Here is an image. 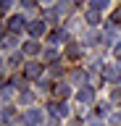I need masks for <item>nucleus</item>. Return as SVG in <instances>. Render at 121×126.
Here are the masks:
<instances>
[{
  "mask_svg": "<svg viewBox=\"0 0 121 126\" xmlns=\"http://www.w3.org/2000/svg\"><path fill=\"white\" fill-rule=\"evenodd\" d=\"M24 53L26 55H37V53H40V45H37V42H26V45H24Z\"/></svg>",
  "mask_w": 121,
  "mask_h": 126,
  "instance_id": "nucleus-7",
  "label": "nucleus"
},
{
  "mask_svg": "<svg viewBox=\"0 0 121 126\" xmlns=\"http://www.w3.org/2000/svg\"><path fill=\"white\" fill-rule=\"evenodd\" d=\"M105 3H108V0H92V8L100 11V8H105Z\"/></svg>",
  "mask_w": 121,
  "mask_h": 126,
  "instance_id": "nucleus-10",
  "label": "nucleus"
},
{
  "mask_svg": "<svg viewBox=\"0 0 121 126\" xmlns=\"http://www.w3.org/2000/svg\"><path fill=\"white\" fill-rule=\"evenodd\" d=\"M113 55H116V58H121V42L116 45V50H113Z\"/></svg>",
  "mask_w": 121,
  "mask_h": 126,
  "instance_id": "nucleus-14",
  "label": "nucleus"
},
{
  "mask_svg": "<svg viewBox=\"0 0 121 126\" xmlns=\"http://www.w3.org/2000/svg\"><path fill=\"white\" fill-rule=\"evenodd\" d=\"M29 32H32L34 37L45 34V21H32V24H29Z\"/></svg>",
  "mask_w": 121,
  "mask_h": 126,
  "instance_id": "nucleus-4",
  "label": "nucleus"
},
{
  "mask_svg": "<svg viewBox=\"0 0 121 126\" xmlns=\"http://www.w3.org/2000/svg\"><path fill=\"white\" fill-rule=\"evenodd\" d=\"M76 97H79V102H92V97H95V94H92V87L79 89V94H76Z\"/></svg>",
  "mask_w": 121,
  "mask_h": 126,
  "instance_id": "nucleus-5",
  "label": "nucleus"
},
{
  "mask_svg": "<svg viewBox=\"0 0 121 126\" xmlns=\"http://www.w3.org/2000/svg\"><path fill=\"white\" fill-rule=\"evenodd\" d=\"M105 76H108V81H111V84H119V81H121V68L111 66V68L105 71Z\"/></svg>",
  "mask_w": 121,
  "mask_h": 126,
  "instance_id": "nucleus-3",
  "label": "nucleus"
},
{
  "mask_svg": "<svg viewBox=\"0 0 121 126\" xmlns=\"http://www.w3.org/2000/svg\"><path fill=\"white\" fill-rule=\"evenodd\" d=\"M69 92H71L69 87H58V94H61V97H69Z\"/></svg>",
  "mask_w": 121,
  "mask_h": 126,
  "instance_id": "nucleus-13",
  "label": "nucleus"
},
{
  "mask_svg": "<svg viewBox=\"0 0 121 126\" xmlns=\"http://www.w3.org/2000/svg\"><path fill=\"white\" fill-rule=\"evenodd\" d=\"M24 124H29V126H40V124H42V110H37V108L26 110V113H24Z\"/></svg>",
  "mask_w": 121,
  "mask_h": 126,
  "instance_id": "nucleus-1",
  "label": "nucleus"
},
{
  "mask_svg": "<svg viewBox=\"0 0 121 126\" xmlns=\"http://www.w3.org/2000/svg\"><path fill=\"white\" fill-rule=\"evenodd\" d=\"M40 71H42V66L29 63V66H26V76H29V79H37V76H40Z\"/></svg>",
  "mask_w": 121,
  "mask_h": 126,
  "instance_id": "nucleus-6",
  "label": "nucleus"
},
{
  "mask_svg": "<svg viewBox=\"0 0 121 126\" xmlns=\"http://www.w3.org/2000/svg\"><path fill=\"white\" fill-rule=\"evenodd\" d=\"M8 8H11V0H0V13H5Z\"/></svg>",
  "mask_w": 121,
  "mask_h": 126,
  "instance_id": "nucleus-12",
  "label": "nucleus"
},
{
  "mask_svg": "<svg viewBox=\"0 0 121 126\" xmlns=\"http://www.w3.org/2000/svg\"><path fill=\"white\" fill-rule=\"evenodd\" d=\"M8 26H11V32H21L24 26H29V24H26V18H24V16H13Z\"/></svg>",
  "mask_w": 121,
  "mask_h": 126,
  "instance_id": "nucleus-2",
  "label": "nucleus"
},
{
  "mask_svg": "<svg viewBox=\"0 0 121 126\" xmlns=\"http://www.w3.org/2000/svg\"><path fill=\"white\" fill-rule=\"evenodd\" d=\"M97 18H100V16H97L95 11H89V13H87V21H89V24H97Z\"/></svg>",
  "mask_w": 121,
  "mask_h": 126,
  "instance_id": "nucleus-11",
  "label": "nucleus"
},
{
  "mask_svg": "<svg viewBox=\"0 0 121 126\" xmlns=\"http://www.w3.org/2000/svg\"><path fill=\"white\" fill-rule=\"evenodd\" d=\"M0 126H3V124H0Z\"/></svg>",
  "mask_w": 121,
  "mask_h": 126,
  "instance_id": "nucleus-15",
  "label": "nucleus"
},
{
  "mask_svg": "<svg viewBox=\"0 0 121 126\" xmlns=\"http://www.w3.org/2000/svg\"><path fill=\"white\" fill-rule=\"evenodd\" d=\"M61 39H63V32H53L50 34V42H61Z\"/></svg>",
  "mask_w": 121,
  "mask_h": 126,
  "instance_id": "nucleus-9",
  "label": "nucleus"
},
{
  "mask_svg": "<svg viewBox=\"0 0 121 126\" xmlns=\"http://www.w3.org/2000/svg\"><path fill=\"white\" fill-rule=\"evenodd\" d=\"M16 45V37H8V39H0V50L5 47V50H11V47Z\"/></svg>",
  "mask_w": 121,
  "mask_h": 126,
  "instance_id": "nucleus-8",
  "label": "nucleus"
}]
</instances>
